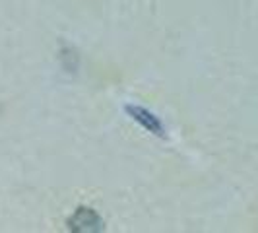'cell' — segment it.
Returning a JSON list of instances; mask_svg holds the SVG:
<instances>
[{"mask_svg": "<svg viewBox=\"0 0 258 233\" xmlns=\"http://www.w3.org/2000/svg\"><path fill=\"white\" fill-rule=\"evenodd\" d=\"M93 225H101V220L95 212H91L88 208H80L70 220V227L76 231H93Z\"/></svg>", "mask_w": 258, "mask_h": 233, "instance_id": "2", "label": "cell"}, {"mask_svg": "<svg viewBox=\"0 0 258 233\" xmlns=\"http://www.w3.org/2000/svg\"><path fill=\"white\" fill-rule=\"evenodd\" d=\"M126 113H128L136 123H140L146 130L154 132V134H157V136H165L163 125H161V123H159V119H157L154 113H150L148 109H144V107H136V105H128V107H126Z\"/></svg>", "mask_w": 258, "mask_h": 233, "instance_id": "1", "label": "cell"}]
</instances>
